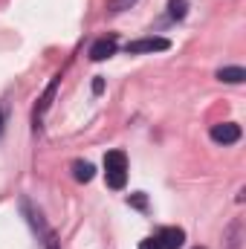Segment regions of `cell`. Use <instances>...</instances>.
Segmentation results:
<instances>
[{
    "label": "cell",
    "mask_w": 246,
    "mask_h": 249,
    "mask_svg": "<svg viewBox=\"0 0 246 249\" xmlns=\"http://www.w3.org/2000/svg\"><path fill=\"white\" fill-rule=\"evenodd\" d=\"M105 174H107V186L110 188H124V180H127V157L122 151H107L105 157Z\"/></svg>",
    "instance_id": "cell-1"
},
{
    "label": "cell",
    "mask_w": 246,
    "mask_h": 249,
    "mask_svg": "<svg viewBox=\"0 0 246 249\" xmlns=\"http://www.w3.org/2000/svg\"><path fill=\"white\" fill-rule=\"evenodd\" d=\"M168 47H171V41H168V38L151 35V38L130 41V44H127V53H130V55H142V53H162V50H168Z\"/></svg>",
    "instance_id": "cell-2"
},
{
    "label": "cell",
    "mask_w": 246,
    "mask_h": 249,
    "mask_svg": "<svg viewBox=\"0 0 246 249\" xmlns=\"http://www.w3.org/2000/svg\"><path fill=\"white\" fill-rule=\"evenodd\" d=\"M211 139L214 142H220V145H232V142H238L241 139V124L235 122H220L211 127Z\"/></svg>",
    "instance_id": "cell-3"
},
{
    "label": "cell",
    "mask_w": 246,
    "mask_h": 249,
    "mask_svg": "<svg viewBox=\"0 0 246 249\" xmlns=\"http://www.w3.org/2000/svg\"><path fill=\"white\" fill-rule=\"evenodd\" d=\"M157 244H159L162 249H180L185 244V232L180 229V226H165V229H159Z\"/></svg>",
    "instance_id": "cell-4"
},
{
    "label": "cell",
    "mask_w": 246,
    "mask_h": 249,
    "mask_svg": "<svg viewBox=\"0 0 246 249\" xmlns=\"http://www.w3.org/2000/svg\"><path fill=\"white\" fill-rule=\"evenodd\" d=\"M113 53H116V35H107V38H102V41L93 44L90 58H93V61H105V58H110Z\"/></svg>",
    "instance_id": "cell-5"
},
{
    "label": "cell",
    "mask_w": 246,
    "mask_h": 249,
    "mask_svg": "<svg viewBox=\"0 0 246 249\" xmlns=\"http://www.w3.org/2000/svg\"><path fill=\"white\" fill-rule=\"evenodd\" d=\"M217 78L226 84H241V81H246V70L244 67H223V70H217Z\"/></svg>",
    "instance_id": "cell-6"
},
{
    "label": "cell",
    "mask_w": 246,
    "mask_h": 249,
    "mask_svg": "<svg viewBox=\"0 0 246 249\" xmlns=\"http://www.w3.org/2000/svg\"><path fill=\"white\" fill-rule=\"evenodd\" d=\"M55 90H58V78H53V84L47 87V93L41 96V105H38V110H35V122L50 110V105H53V99H55Z\"/></svg>",
    "instance_id": "cell-7"
},
{
    "label": "cell",
    "mask_w": 246,
    "mask_h": 249,
    "mask_svg": "<svg viewBox=\"0 0 246 249\" xmlns=\"http://www.w3.org/2000/svg\"><path fill=\"white\" fill-rule=\"evenodd\" d=\"M93 174H96V168H93L90 162H84V160H75V162H72V177H75L78 183H90Z\"/></svg>",
    "instance_id": "cell-8"
},
{
    "label": "cell",
    "mask_w": 246,
    "mask_h": 249,
    "mask_svg": "<svg viewBox=\"0 0 246 249\" xmlns=\"http://www.w3.org/2000/svg\"><path fill=\"white\" fill-rule=\"evenodd\" d=\"M185 9H188V3H185V0H168V15H171L174 20L185 18Z\"/></svg>",
    "instance_id": "cell-9"
},
{
    "label": "cell",
    "mask_w": 246,
    "mask_h": 249,
    "mask_svg": "<svg viewBox=\"0 0 246 249\" xmlns=\"http://www.w3.org/2000/svg\"><path fill=\"white\" fill-rule=\"evenodd\" d=\"M127 203H130V206H136V209H145V206H148V200H145V194H142V191H139V194H133V197H127Z\"/></svg>",
    "instance_id": "cell-10"
},
{
    "label": "cell",
    "mask_w": 246,
    "mask_h": 249,
    "mask_svg": "<svg viewBox=\"0 0 246 249\" xmlns=\"http://www.w3.org/2000/svg\"><path fill=\"white\" fill-rule=\"evenodd\" d=\"M130 3H133V0H113V3H110V12H122V9L130 6Z\"/></svg>",
    "instance_id": "cell-11"
},
{
    "label": "cell",
    "mask_w": 246,
    "mask_h": 249,
    "mask_svg": "<svg viewBox=\"0 0 246 249\" xmlns=\"http://www.w3.org/2000/svg\"><path fill=\"white\" fill-rule=\"evenodd\" d=\"M139 249H162V247L157 244V238H145V241L139 244Z\"/></svg>",
    "instance_id": "cell-12"
},
{
    "label": "cell",
    "mask_w": 246,
    "mask_h": 249,
    "mask_svg": "<svg viewBox=\"0 0 246 249\" xmlns=\"http://www.w3.org/2000/svg\"><path fill=\"white\" fill-rule=\"evenodd\" d=\"M93 93H96V96H99V93H105V78H99V75L93 78Z\"/></svg>",
    "instance_id": "cell-13"
},
{
    "label": "cell",
    "mask_w": 246,
    "mask_h": 249,
    "mask_svg": "<svg viewBox=\"0 0 246 249\" xmlns=\"http://www.w3.org/2000/svg\"><path fill=\"white\" fill-rule=\"evenodd\" d=\"M47 249H58V244H55V241L50 238V244H47Z\"/></svg>",
    "instance_id": "cell-14"
},
{
    "label": "cell",
    "mask_w": 246,
    "mask_h": 249,
    "mask_svg": "<svg viewBox=\"0 0 246 249\" xmlns=\"http://www.w3.org/2000/svg\"><path fill=\"white\" fill-rule=\"evenodd\" d=\"M0 127H3V116H0Z\"/></svg>",
    "instance_id": "cell-15"
},
{
    "label": "cell",
    "mask_w": 246,
    "mask_h": 249,
    "mask_svg": "<svg viewBox=\"0 0 246 249\" xmlns=\"http://www.w3.org/2000/svg\"><path fill=\"white\" fill-rule=\"evenodd\" d=\"M197 249H203V247H197Z\"/></svg>",
    "instance_id": "cell-16"
}]
</instances>
